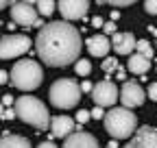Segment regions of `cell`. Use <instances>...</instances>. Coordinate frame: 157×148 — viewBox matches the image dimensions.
I'll list each match as a JSON object with an SVG mask.
<instances>
[{
	"instance_id": "obj_1",
	"label": "cell",
	"mask_w": 157,
	"mask_h": 148,
	"mask_svg": "<svg viewBox=\"0 0 157 148\" xmlns=\"http://www.w3.org/2000/svg\"><path fill=\"white\" fill-rule=\"evenodd\" d=\"M37 54L46 65L63 68L78 59L81 52V33L70 22H50L44 24L37 33Z\"/></svg>"
},
{
	"instance_id": "obj_2",
	"label": "cell",
	"mask_w": 157,
	"mask_h": 148,
	"mask_svg": "<svg viewBox=\"0 0 157 148\" xmlns=\"http://www.w3.org/2000/svg\"><path fill=\"white\" fill-rule=\"evenodd\" d=\"M13 109H15V116L22 122L39 128V131H46L48 124H50V116H48L46 105L35 96H20L15 100Z\"/></svg>"
},
{
	"instance_id": "obj_3",
	"label": "cell",
	"mask_w": 157,
	"mask_h": 148,
	"mask_svg": "<svg viewBox=\"0 0 157 148\" xmlns=\"http://www.w3.org/2000/svg\"><path fill=\"white\" fill-rule=\"evenodd\" d=\"M103 122H105V131L113 139H127L137 131V118L127 107H113L105 113Z\"/></svg>"
},
{
	"instance_id": "obj_4",
	"label": "cell",
	"mask_w": 157,
	"mask_h": 148,
	"mask_svg": "<svg viewBox=\"0 0 157 148\" xmlns=\"http://www.w3.org/2000/svg\"><path fill=\"white\" fill-rule=\"evenodd\" d=\"M9 79H11V83H13L17 89L33 91V89H37L39 85H42V81H44V70H42V65H39L37 61H33V59H22V61H17V63L13 65Z\"/></svg>"
},
{
	"instance_id": "obj_5",
	"label": "cell",
	"mask_w": 157,
	"mask_h": 148,
	"mask_svg": "<svg viewBox=\"0 0 157 148\" xmlns=\"http://www.w3.org/2000/svg\"><path fill=\"white\" fill-rule=\"evenodd\" d=\"M81 100V85L72 79H59L50 87V102L57 109H72Z\"/></svg>"
},
{
	"instance_id": "obj_6",
	"label": "cell",
	"mask_w": 157,
	"mask_h": 148,
	"mask_svg": "<svg viewBox=\"0 0 157 148\" xmlns=\"http://www.w3.org/2000/svg\"><path fill=\"white\" fill-rule=\"evenodd\" d=\"M31 39L26 35H5L0 39V59H15L20 54L29 52Z\"/></svg>"
},
{
	"instance_id": "obj_7",
	"label": "cell",
	"mask_w": 157,
	"mask_h": 148,
	"mask_svg": "<svg viewBox=\"0 0 157 148\" xmlns=\"http://www.w3.org/2000/svg\"><path fill=\"white\" fill-rule=\"evenodd\" d=\"M92 98H94L96 107H111V105H116L118 98H120V91H118L116 83H111V81H101V83L94 85Z\"/></svg>"
},
{
	"instance_id": "obj_8",
	"label": "cell",
	"mask_w": 157,
	"mask_h": 148,
	"mask_svg": "<svg viewBox=\"0 0 157 148\" xmlns=\"http://www.w3.org/2000/svg\"><path fill=\"white\" fill-rule=\"evenodd\" d=\"M11 17H13V22L20 24V26H24V28H31L35 26V22L39 20L37 17V9L33 5H26V2H13L11 7Z\"/></svg>"
},
{
	"instance_id": "obj_9",
	"label": "cell",
	"mask_w": 157,
	"mask_h": 148,
	"mask_svg": "<svg viewBox=\"0 0 157 148\" xmlns=\"http://www.w3.org/2000/svg\"><path fill=\"white\" fill-rule=\"evenodd\" d=\"M57 9L61 11L66 22L81 20V17H85L87 9H90V0H59Z\"/></svg>"
},
{
	"instance_id": "obj_10",
	"label": "cell",
	"mask_w": 157,
	"mask_h": 148,
	"mask_svg": "<svg viewBox=\"0 0 157 148\" xmlns=\"http://www.w3.org/2000/svg\"><path fill=\"white\" fill-rule=\"evenodd\" d=\"M120 100H122V107L133 109V107L144 105L146 94H144V89L137 85L135 81H127V83L122 85V89H120Z\"/></svg>"
},
{
	"instance_id": "obj_11",
	"label": "cell",
	"mask_w": 157,
	"mask_h": 148,
	"mask_svg": "<svg viewBox=\"0 0 157 148\" xmlns=\"http://www.w3.org/2000/svg\"><path fill=\"white\" fill-rule=\"evenodd\" d=\"M124 148H157V128L153 126L137 128Z\"/></svg>"
},
{
	"instance_id": "obj_12",
	"label": "cell",
	"mask_w": 157,
	"mask_h": 148,
	"mask_svg": "<svg viewBox=\"0 0 157 148\" xmlns=\"http://www.w3.org/2000/svg\"><path fill=\"white\" fill-rule=\"evenodd\" d=\"M63 148H98V142L94 135L83 133V131H74L66 137Z\"/></svg>"
},
{
	"instance_id": "obj_13",
	"label": "cell",
	"mask_w": 157,
	"mask_h": 148,
	"mask_svg": "<svg viewBox=\"0 0 157 148\" xmlns=\"http://www.w3.org/2000/svg\"><path fill=\"white\" fill-rule=\"evenodd\" d=\"M111 48L118 54H131L135 50V37L131 33H113L111 37Z\"/></svg>"
},
{
	"instance_id": "obj_14",
	"label": "cell",
	"mask_w": 157,
	"mask_h": 148,
	"mask_svg": "<svg viewBox=\"0 0 157 148\" xmlns=\"http://www.w3.org/2000/svg\"><path fill=\"white\" fill-rule=\"evenodd\" d=\"M50 133L55 137H68L70 133H74V120L68 116H57L50 120Z\"/></svg>"
},
{
	"instance_id": "obj_15",
	"label": "cell",
	"mask_w": 157,
	"mask_h": 148,
	"mask_svg": "<svg viewBox=\"0 0 157 148\" xmlns=\"http://www.w3.org/2000/svg\"><path fill=\"white\" fill-rule=\"evenodd\" d=\"M85 44L92 57H105L111 48V39H107V35H92Z\"/></svg>"
},
{
	"instance_id": "obj_16",
	"label": "cell",
	"mask_w": 157,
	"mask_h": 148,
	"mask_svg": "<svg viewBox=\"0 0 157 148\" xmlns=\"http://www.w3.org/2000/svg\"><path fill=\"white\" fill-rule=\"evenodd\" d=\"M127 68H129V72H133V74H146L148 70H151V59H146V57H142V54H131L129 57V61H127Z\"/></svg>"
},
{
	"instance_id": "obj_17",
	"label": "cell",
	"mask_w": 157,
	"mask_h": 148,
	"mask_svg": "<svg viewBox=\"0 0 157 148\" xmlns=\"http://www.w3.org/2000/svg\"><path fill=\"white\" fill-rule=\"evenodd\" d=\"M0 148H31V142L20 135H5L0 139Z\"/></svg>"
},
{
	"instance_id": "obj_18",
	"label": "cell",
	"mask_w": 157,
	"mask_h": 148,
	"mask_svg": "<svg viewBox=\"0 0 157 148\" xmlns=\"http://www.w3.org/2000/svg\"><path fill=\"white\" fill-rule=\"evenodd\" d=\"M37 13L44 17H50L55 13V0H37Z\"/></svg>"
},
{
	"instance_id": "obj_19",
	"label": "cell",
	"mask_w": 157,
	"mask_h": 148,
	"mask_svg": "<svg viewBox=\"0 0 157 148\" xmlns=\"http://www.w3.org/2000/svg\"><path fill=\"white\" fill-rule=\"evenodd\" d=\"M135 50H137V54H142V57L153 59V46H151V42H146V39L135 42Z\"/></svg>"
},
{
	"instance_id": "obj_20",
	"label": "cell",
	"mask_w": 157,
	"mask_h": 148,
	"mask_svg": "<svg viewBox=\"0 0 157 148\" xmlns=\"http://www.w3.org/2000/svg\"><path fill=\"white\" fill-rule=\"evenodd\" d=\"M74 70H76V74H78V76H87V74L92 72V63H90L87 59H76Z\"/></svg>"
},
{
	"instance_id": "obj_21",
	"label": "cell",
	"mask_w": 157,
	"mask_h": 148,
	"mask_svg": "<svg viewBox=\"0 0 157 148\" xmlns=\"http://www.w3.org/2000/svg\"><path fill=\"white\" fill-rule=\"evenodd\" d=\"M98 2H103V5H111V7H129V5L137 2V0H98Z\"/></svg>"
},
{
	"instance_id": "obj_22",
	"label": "cell",
	"mask_w": 157,
	"mask_h": 148,
	"mask_svg": "<svg viewBox=\"0 0 157 148\" xmlns=\"http://www.w3.org/2000/svg\"><path fill=\"white\" fill-rule=\"evenodd\" d=\"M103 70H105V72H113V70H118V61H116L113 57H107V59L103 61Z\"/></svg>"
},
{
	"instance_id": "obj_23",
	"label": "cell",
	"mask_w": 157,
	"mask_h": 148,
	"mask_svg": "<svg viewBox=\"0 0 157 148\" xmlns=\"http://www.w3.org/2000/svg\"><path fill=\"white\" fill-rule=\"evenodd\" d=\"M144 9L151 15H157V0H144Z\"/></svg>"
},
{
	"instance_id": "obj_24",
	"label": "cell",
	"mask_w": 157,
	"mask_h": 148,
	"mask_svg": "<svg viewBox=\"0 0 157 148\" xmlns=\"http://www.w3.org/2000/svg\"><path fill=\"white\" fill-rule=\"evenodd\" d=\"M90 118H92V116H90V111H87V109H81V111L76 113V122H78V124H85Z\"/></svg>"
},
{
	"instance_id": "obj_25",
	"label": "cell",
	"mask_w": 157,
	"mask_h": 148,
	"mask_svg": "<svg viewBox=\"0 0 157 148\" xmlns=\"http://www.w3.org/2000/svg\"><path fill=\"white\" fill-rule=\"evenodd\" d=\"M90 116H92L94 120H103V118H105V111H103V107H94V109L90 111Z\"/></svg>"
},
{
	"instance_id": "obj_26",
	"label": "cell",
	"mask_w": 157,
	"mask_h": 148,
	"mask_svg": "<svg viewBox=\"0 0 157 148\" xmlns=\"http://www.w3.org/2000/svg\"><path fill=\"white\" fill-rule=\"evenodd\" d=\"M146 96H148L151 100H155V102H157V83H151V85H148V91H146Z\"/></svg>"
},
{
	"instance_id": "obj_27",
	"label": "cell",
	"mask_w": 157,
	"mask_h": 148,
	"mask_svg": "<svg viewBox=\"0 0 157 148\" xmlns=\"http://www.w3.org/2000/svg\"><path fill=\"white\" fill-rule=\"evenodd\" d=\"M13 118H15V109H5L2 120H13Z\"/></svg>"
},
{
	"instance_id": "obj_28",
	"label": "cell",
	"mask_w": 157,
	"mask_h": 148,
	"mask_svg": "<svg viewBox=\"0 0 157 148\" xmlns=\"http://www.w3.org/2000/svg\"><path fill=\"white\" fill-rule=\"evenodd\" d=\"M103 28H105V33H109V35H113V33H116V24H113V22L103 24Z\"/></svg>"
},
{
	"instance_id": "obj_29",
	"label": "cell",
	"mask_w": 157,
	"mask_h": 148,
	"mask_svg": "<svg viewBox=\"0 0 157 148\" xmlns=\"http://www.w3.org/2000/svg\"><path fill=\"white\" fill-rule=\"evenodd\" d=\"M92 89H94V85H92L90 81H83V83H81V91H92Z\"/></svg>"
},
{
	"instance_id": "obj_30",
	"label": "cell",
	"mask_w": 157,
	"mask_h": 148,
	"mask_svg": "<svg viewBox=\"0 0 157 148\" xmlns=\"http://www.w3.org/2000/svg\"><path fill=\"white\" fill-rule=\"evenodd\" d=\"M9 81V72H5V70H0V85H5Z\"/></svg>"
},
{
	"instance_id": "obj_31",
	"label": "cell",
	"mask_w": 157,
	"mask_h": 148,
	"mask_svg": "<svg viewBox=\"0 0 157 148\" xmlns=\"http://www.w3.org/2000/svg\"><path fill=\"white\" fill-rule=\"evenodd\" d=\"M92 24H94L96 28H101V26H103L105 22H103V17H98V15H96V17H92Z\"/></svg>"
},
{
	"instance_id": "obj_32",
	"label": "cell",
	"mask_w": 157,
	"mask_h": 148,
	"mask_svg": "<svg viewBox=\"0 0 157 148\" xmlns=\"http://www.w3.org/2000/svg\"><path fill=\"white\" fill-rule=\"evenodd\" d=\"M2 105H5V107H11V105H13V96H9V94L2 96Z\"/></svg>"
},
{
	"instance_id": "obj_33",
	"label": "cell",
	"mask_w": 157,
	"mask_h": 148,
	"mask_svg": "<svg viewBox=\"0 0 157 148\" xmlns=\"http://www.w3.org/2000/svg\"><path fill=\"white\" fill-rule=\"evenodd\" d=\"M37 148H57V146H55L52 142H42V144H39Z\"/></svg>"
},
{
	"instance_id": "obj_34",
	"label": "cell",
	"mask_w": 157,
	"mask_h": 148,
	"mask_svg": "<svg viewBox=\"0 0 157 148\" xmlns=\"http://www.w3.org/2000/svg\"><path fill=\"white\" fill-rule=\"evenodd\" d=\"M9 2H11V0H0V9H5V7H7Z\"/></svg>"
},
{
	"instance_id": "obj_35",
	"label": "cell",
	"mask_w": 157,
	"mask_h": 148,
	"mask_svg": "<svg viewBox=\"0 0 157 148\" xmlns=\"http://www.w3.org/2000/svg\"><path fill=\"white\" fill-rule=\"evenodd\" d=\"M22 2H26V5H37V0H22Z\"/></svg>"
},
{
	"instance_id": "obj_36",
	"label": "cell",
	"mask_w": 157,
	"mask_h": 148,
	"mask_svg": "<svg viewBox=\"0 0 157 148\" xmlns=\"http://www.w3.org/2000/svg\"><path fill=\"white\" fill-rule=\"evenodd\" d=\"M2 113H5V105L0 102V118H2Z\"/></svg>"
}]
</instances>
